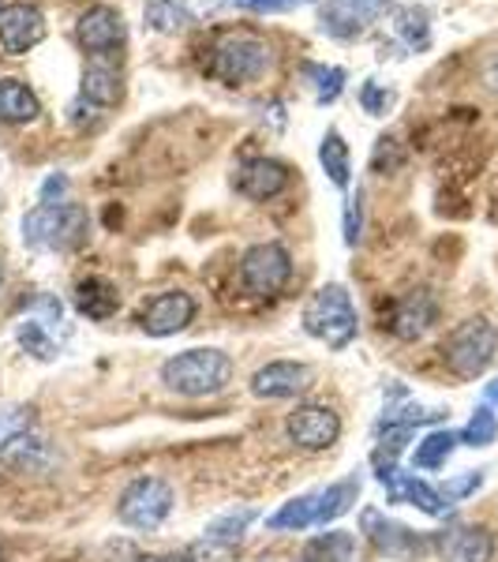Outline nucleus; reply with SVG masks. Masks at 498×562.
I'll list each match as a JSON object with an SVG mask.
<instances>
[{"label":"nucleus","instance_id":"f257e3e1","mask_svg":"<svg viewBox=\"0 0 498 562\" xmlns=\"http://www.w3.org/2000/svg\"><path fill=\"white\" fill-rule=\"evenodd\" d=\"M161 383L180 397H214L233 383V360L222 349H188L161 364Z\"/></svg>","mask_w":498,"mask_h":562},{"label":"nucleus","instance_id":"f03ea898","mask_svg":"<svg viewBox=\"0 0 498 562\" xmlns=\"http://www.w3.org/2000/svg\"><path fill=\"white\" fill-rule=\"evenodd\" d=\"M301 323L315 341H322V346H330V349H346L360 330L356 304H352L349 289L338 285V281L315 289L312 301L304 304Z\"/></svg>","mask_w":498,"mask_h":562},{"label":"nucleus","instance_id":"7ed1b4c3","mask_svg":"<svg viewBox=\"0 0 498 562\" xmlns=\"http://www.w3.org/2000/svg\"><path fill=\"white\" fill-rule=\"evenodd\" d=\"M23 240L34 251H71L87 240V211L79 203H38L23 217Z\"/></svg>","mask_w":498,"mask_h":562},{"label":"nucleus","instance_id":"20e7f679","mask_svg":"<svg viewBox=\"0 0 498 562\" xmlns=\"http://www.w3.org/2000/svg\"><path fill=\"white\" fill-rule=\"evenodd\" d=\"M498 352V330L487 319H465L442 341V360L461 379H476L491 368Z\"/></svg>","mask_w":498,"mask_h":562},{"label":"nucleus","instance_id":"39448f33","mask_svg":"<svg viewBox=\"0 0 498 562\" xmlns=\"http://www.w3.org/2000/svg\"><path fill=\"white\" fill-rule=\"evenodd\" d=\"M270 68V45L256 38V34H229L214 45L211 57V76H217L222 83L240 87V83H256L267 76Z\"/></svg>","mask_w":498,"mask_h":562},{"label":"nucleus","instance_id":"423d86ee","mask_svg":"<svg viewBox=\"0 0 498 562\" xmlns=\"http://www.w3.org/2000/svg\"><path fill=\"white\" fill-rule=\"evenodd\" d=\"M173 487L158 476H139L132 480L121 492V503H116V518H121L128 529L139 532H154L158 525H166V518L173 514Z\"/></svg>","mask_w":498,"mask_h":562},{"label":"nucleus","instance_id":"0eeeda50","mask_svg":"<svg viewBox=\"0 0 498 562\" xmlns=\"http://www.w3.org/2000/svg\"><path fill=\"white\" fill-rule=\"evenodd\" d=\"M293 278V256L285 244H256L240 259V285L251 296H278Z\"/></svg>","mask_w":498,"mask_h":562},{"label":"nucleus","instance_id":"6e6552de","mask_svg":"<svg viewBox=\"0 0 498 562\" xmlns=\"http://www.w3.org/2000/svg\"><path fill=\"white\" fill-rule=\"evenodd\" d=\"M285 431L301 450L319 454V450H330L333 442H338L341 420H338V413L326 409V405H296L285 420Z\"/></svg>","mask_w":498,"mask_h":562},{"label":"nucleus","instance_id":"1a4fd4ad","mask_svg":"<svg viewBox=\"0 0 498 562\" xmlns=\"http://www.w3.org/2000/svg\"><path fill=\"white\" fill-rule=\"evenodd\" d=\"M45 42V15L34 4H0V49L20 57Z\"/></svg>","mask_w":498,"mask_h":562},{"label":"nucleus","instance_id":"9d476101","mask_svg":"<svg viewBox=\"0 0 498 562\" xmlns=\"http://www.w3.org/2000/svg\"><path fill=\"white\" fill-rule=\"evenodd\" d=\"M391 0H330L322 8V31L338 42L360 38L367 31V23H375L386 12Z\"/></svg>","mask_w":498,"mask_h":562},{"label":"nucleus","instance_id":"9b49d317","mask_svg":"<svg viewBox=\"0 0 498 562\" xmlns=\"http://www.w3.org/2000/svg\"><path fill=\"white\" fill-rule=\"evenodd\" d=\"M76 38L79 45L90 53V57H105V53L121 49L128 31H124V15L116 8H90V12L79 15V26H76Z\"/></svg>","mask_w":498,"mask_h":562},{"label":"nucleus","instance_id":"f8f14e48","mask_svg":"<svg viewBox=\"0 0 498 562\" xmlns=\"http://www.w3.org/2000/svg\"><path fill=\"white\" fill-rule=\"evenodd\" d=\"M195 319V301L188 293H158L154 301L143 307V319L139 326L150 334V338H169V334H180L188 323Z\"/></svg>","mask_w":498,"mask_h":562},{"label":"nucleus","instance_id":"ddd939ff","mask_svg":"<svg viewBox=\"0 0 498 562\" xmlns=\"http://www.w3.org/2000/svg\"><path fill=\"white\" fill-rule=\"evenodd\" d=\"M434 551L442 562H491L495 540L479 525H454V529H442L434 537Z\"/></svg>","mask_w":498,"mask_h":562},{"label":"nucleus","instance_id":"4468645a","mask_svg":"<svg viewBox=\"0 0 498 562\" xmlns=\"http://www.w3.org/2000/svg\"><path fill=\"white\" fill-rule=\"evenodd\" d=\"M360 521H364L367 540L375 543L386 559H416L423 551V540L416 537L412 529H405V525L383 518L378 510H364V514H360Z\"/></svg>","mask_w":498,"mask_h":562},{"label":"nucleus","instance_id":"2eb2a0df","mask_svg":"<svg viewBox=\"0 0 498 562\" xmlns=\"http://www.w3.org/2000/svg\"><path fill=\"white\" fill-rule=\"evenodd\" d=\"M434 319H439V304L428 289H416V293L401 296L394 304V315H391V330L397 334L401 341H416L431 330Z\"/></svg>","mask_w":498,"mask_h":562},{"label":"nucleus","instance_id":"dca6fc26","mask_svg":"<svg viewBox=\"0 0 498 562\" xmlns=\"http://www.w3.org/2000/svg\"><path fill=\"white\" fill-rule=\"evenodd\" d=\"M307 383H312V371L304 364H296V360H274V364L259 368L256 375H251V394L256 397H296L304 394Z\"/></svg>","mask_w":498,"mask_h":562},{"label":"nucleus","instance_id":"f3484780","mask_svg":"<svg viewBox=\"0 0 498 562\" xmlns=\"http://www.w3.org/2000/svg\"><path fill=\"white\" fill-rule=\"evenodd\" d=\"M285 188H288V169L274 158H251L237 169V192L256 199V203L282 195Z\"/></svg>","mask_w":498,"mask_h":562},{"label":"nucleus","instance_id":"a211bd4d","mask_svg":"<svg viewBox=\"0 0 498 562\" xmlns=\"http://www.w3.org/2000/svg\"><path fill=\"white\" fill-rule=\"evenodd\" d=\"M0 465L12 469V473H45L53 465V450L45 447L38 435H12V439L0 447Z\"/></svg>","mask_w":498,"mask_h":562},{"label":"nucleus","instance_id":"6ab92c4d","mask_svg":"<svg viewBox=\"0 0 498 562\" xmlns=\"http://www.w3.org/2000/svg\"><path fill=\"white\" fill-rule=\"evenodd\" d=\"M121 307V293H116L113 281L105 278H83L76 285V312L87 315V319L94 323H105L109 315Z\"/></svg>","mask_w":498,"mask_h":562},{"label":"nucleus","instance_id":"aec40b11","mask_svg":"<svg viewBox=\"0 0 498 562\" xmlns=\"http://www.w3.org/2000/svg\"><path fill=\"white\" fill-rule=\"evenodd\" d=\"M42 113V102L23 79H0V121L4 124H34Z\"/></svg>","mask_w":498,"mask_h":562},{"label":"nucleus","instance_id":"412c9836","mask_svg":"<svg viewBox=\"0 0 498 562\" xmlns=\"http://www.w3.org/2000/svg\"><path fill=\"white\" fill-rule=\"evenodd\" d=\"M319 161H322L326 177H330V184L346 192L349 180H352V154H349V143L341 139V132H338V128H330V132L322 135V143H319Z\"/></svg>","mask_w":498,"mask_h":562},{"label":"nucleus","instance_id":"4be33fe9","mask_svg":"<svg viewBox=\"0 0 498 562\" xmlns=\"http://www.w3.org/2000/svg\"><path fill=\"white\" fill-rule=\"evenodd\" d=\"M356 498H360V480H356V476L330 484L322 495H315V525L338 521L341 514H349V510H352V503H356Z\"/></svg>","mask_w":498,"mask_h":562},{"label":"nucleus","instance_id":"5701e85b","mask_svg":"<svg viewBox=\"0 0 498 562\" xmlns=\"http://www.w3.org/2000/svg\"><path fill=\"white\" fill-rule=\"evenodd\" d=\"M352 555H356V537L341 529H330V532H319L315 540H307V548L301 551L296 562H349Z\"/></svg>","mask_w":498,"mask_h":562},{"label":"nucleus","instance_id":"b1692460","mask_svg":"<svg viewBox=\"0 0 498 562\" xmlns=\"http://www.w3.org/2000/svg\"><path fill=\"white\" fill-rule=\"evenodd\" d=\"M83 98L90 105H102V109H113L116 102L124 98V83L113 68H102V65H90L83 71Z\"/></svg>","mask_w":498,"mask_h":562},{"label":"nucleus","instance_id":"393cba45","mask_svg":"<svg viewBox=\"0 0 498 562\" xmlns=\"http://www.w3.org/2000/svg\"><path fill=\"white\" fill-rule=\"evenodd\" d=\"M394 31L409 49H428L431 45V15L423 8H397L394 15Z\"/></svg>","mask_w":498,"mask_h":562},{"label":"nucleus","instance_id":"a878e982","mask_svg":"<svg viewBox=\"0 0 498 562\" xmlns=\"http://www.w3.org/2000/svg\"><path fill=\"white\" fill-rule=\"evenodd\" d=\"M457 442H461L457 431H431L423 442H416L412 465L416 469H442V465H446V458L457 450Z\"/></svg>","mask_w":498,"mask_h":562},{"label":"nucleus","instance_id":"bb28decb","mask_svg":"<svg viewBox=\"0 0 498 562\" xmlns=\"http://www.w3.org/2000/svg\"><path fill=\"white\" fill-rule=\"evenodd\" d=\"M307 525H315V495H296L288 498L282 510L274 514V518H267V529H307Z\"/></svg>","mask_w":498,"mask_h":562},{"label":"nucleus","instance_id":"cd10ccee","mask_svg":"<svg viewBox=\"0 0 498 562\" xmlns=\"http://www.w3.org/2000/svg\"><path fill=\"white\" fill-rule=\"evenodd\" d=\"M259 518V510H251V506H244V510H229L222 514L217 521L206 525V540H217V543H233L244 537V529H248L251 521Z\"/></svg>","mask_w":498,"mask_h":562},{"label":"nucleus","instance_id":"c85d7f7f","mask_svg":"<svg viewBox=\"0 0 498 562\" xmlns=\"http://www.w3.org/2000/svg\"><path fill=\"white\" fill-rule=\"evenodd\" d=\"M495 439H498V416L491 405H479L473 420L465 424V431H461V442L465 447H491Z\"/></svg>","mask_w":498,"mask_h":562},{"label":"nucleus","instance_id":"c756f323","mask_svg":"<svg viewBox=\"0 0 498 562\" xmlns=\"http://www.w3.org/2000/svg\"><path fill=\"white\" fill-rule=\"evenodd\" d=\"M307 79L315 83V98L319 102H333V98L346 90V71L333 68V65H307Z\"/></svg>","mask_w":498,"mask_h":562},{"label":"nucleus","instance_id":"7c9ffc66","mask_svg":"<svg viewBox=\"0 0 498 562\" xmlns=\"http://www.w3.org/2000/svg\"><path fill=\"white\" fill-rule=\"evenodd\" d=\"M147 15L158 31H177V26H184V20H188V12L180 8V0H154V4L147 8Z\"/></svg>","mask_w":498,"mask_h":562},{"label":"nucleus","instance_id":"2f4dec72","mask_svg":"<svg viewBox=\"0 0 498 562\" xmlns=\"http://www.w3.org/2000/svg\"><path fill=\"white\" fill-rule=\"evenodd\" d=\"M229 8H240V12L251 15H274V12H293V8L315 4V0H225Z\"/></svg>","mask_w":498,"mask_h":562},{"label":"nucleus","instance_id":"473e14b6","mask_svg":"<svg viewBox=\"0 0 498 562\" xmlns=\"http://www.w3.org/2000/svg\"><path fill=\"white\" fill-rule=\"evenodd\" d=\"M20 341L26 346V352H34L38 360H49L53 357V341L45 338V330H42V323H23L20 326Z\"/></svg>","mask_w":498,"mask_h":562},{"label":"nucleus","instance_id":"72a5a7b5","mask_svg":"<svg viewBox=\"0 0 498 562\" xmlns=\"http://www.w3.org/2000/svg\"><path fill=\"white\" fill-rule=\"evenodd\" d=\"M360 102H364V109H367L371 116H383L386 105H391V94H386V90L378 87L375 79H367L364 90H360Z\"/></svg>","mask_w":498,"mask_h":562},{"label":"nucleus","instance_id":"f704fd0d","mask_svg":"<svg viewBox=\"0 0 498 562\" xmlns=\"http://www.w3.org/2000/svg\"><path fill=\"white\" fill-rule=\"evenodd\" d=\"M479 484H484V476H479V473H468V476L450 480V484H446V487H439V492L446 495V498H465L468 492H476Z\"/></svg>","mask_w":498,"mask_h":562},{"label":"nucleus","instance_id":"c9c22d12","mask_svg":"<svg viewBox=\"0 0 498 562\" xmlns=\"http://www.w3.org/2000/svg\"><path fill=\"white\" fill-rule=\"evenodd\" d=\"M360 222H364V217H360V195H356L346 203V244L349 248H356L360 244Z\"/></svg>","mask_w":498,"mask_h":562},{"label":"nucleus","instance_id":"e433bc0d","mask_svg":"<svg viewBox=\"0 0 498 562\" xmlns=\"http://www.w3.org/2000/svg\"><path fill=\"white\" fill-rule=\"evenodd\" d=\"M68 192V180L65 177H49L42 184V203H53V195H65Z\"/></svg>","mask_w":498,"mask_h":562},{"label":"nucleus","instance_id":"4c0bfd02","mask_svg":"<svg viewBox=\"0 0 498 562\" xmlns=\"http://www.w3.org/2000/svg\"><path fill=\"white\" fill-rule=\"evenodd\" d=\"M484 83L491 87V90H498V57L487 60V68H484Z\"/></svg>","mask_w":498,"mask_h":562},{"label":"nucleus","instance_id":"58836bf2","mask_svg":"<svg viewBox=\"0 0 498 562\" xmlns=\"http://www.w3.org/2000/svg\"><path fill=\"white\" fill-rule=\"evenodd\" d=\"M487 405H498V379L495 383H487Z\"/></svg>","mask_w":498,"mask_h":562},{"label":"nucleus","instance_id":"ea45409f","mask_svg":"<svg viewBox=\"0 0 498 562\" xmlns=\"http://www.w3.org/2000/svg\"><path fill=\"white\" fill-rule=\"evenodd\" d=\"M139 562H173V559H139Z\"/></svg>","mask_w":498,"mask_h":562},{"label":"nucleus","instance_id":"a19ab883","mask_svg":"<svg viewBox=\"0 0 498 562\" xmlns=\"http://www.w3.org/2000/svg\"><path fill=\"white\" fill-rule=\"evenodd\" d=\"M0 285H4V262H0Z\"/></svg>","mask_w":498,"mask_h":562}]
</instances>
